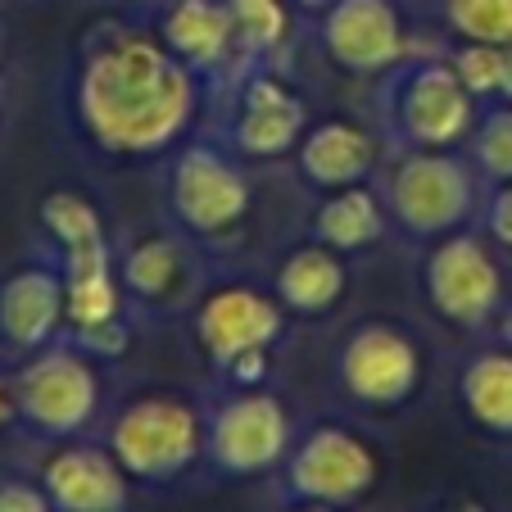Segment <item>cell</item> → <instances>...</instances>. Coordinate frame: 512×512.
Masks as SVG:
<instances>
[{"label":"cell","instance_id":"1","mask_svg":"<svg viewBox=\"0 0 512 512\" xmlns=\"http://www.w3.org/2000/svg\"><path fill=\"white\" fill-rule=\"evenodd\" d=\"M200 73L182 64L164 37L109 32L87 50L73 87L78 123L109 155H159L191 127Z\"/></svg>","mask_w":512,"mask_h":512},{"label":"cell","instance_id":"2","mask_svg":"<svg viewBox=\"0 0 512 512\" xmlns=\"http://www.w3.org/2000/svg\"><path fill=\"white\" fill-rule=\"evenodd\" d=\"M109 454L132 481L168 485L204 458V413L182 395H141L109 422Z\"/></svg>","mask_w":512,"mask_h":512},{"label":"cell","instance_id":"3","mask_svg":"<svg viewBox=\"0 0 512 512\" xmlns=\"http://www.w3.org/2000/svg\"><path fill=\"white\" fill-rule=\"evenodd\" d=\"M14 404L19 417L46 440H68L91 426L100 408V372L96 354L73 345L68 336L50 340L46 349L28 354L14 377Z\"/></svg>","mask_w":512,"mask_h":512},{"label":"cell","instance_id":"4","mask_svg":"<svg viewBox=\"0 0 512 512\" xmlns=\"http://www.w3.org/2000/svg\"><path fill=\"white\" fill-rule=\"evenodd\" d=\"M290 454V417L281 399L254 386L218 399L204 413V458L223 476H263Z\"/></svg>","mask_w":512,"mask_h":512},{"label":"cell","instance_id":"5","mask_svg":"<svg viewBox=\"0 0 512 512\" xmlns=\"http://www.w3.org/2000/svg\"><path fill=\"white\" fill-rule=\"evenodd\" d=\"M168 204L182 232L223 236L250 213V182L218 145L195 141L182 145L168 173Z\"/></svg>","mask_w":512,"mask_h":512},{"label":"cell","instance_id":"6","mask_svg":"<svg viewBox=\"0 0 512 512\" xmlns=\"http://www.w3.org/2000/svg\"><path fill=\"white\" fill-rule=\"evenodd\" d=\"M372 485H377V454L354 431H340V426L309 431L286 458V490L300 503L349 508Z\"/></svg>","mask_w":512,"mask_h":512},{"label":"cell","instance_id":"7","mask_svg":"<svg viewBox=\"0 0 512 512\" xmlns=\"http://www.w3.org/2000/svg\"><path fill=\"white\" fill-rule=\"evenodd\" d=\"M390 209L413 236L449 232L472 209V173L445 150H413L390 177Z\"/></svg>","mask_w":512,"mask_h":512},{"label":"cell","instance_id":"8","mask_svg":"<svg viewBox=\"0 0 512 512\" xmlns=\"http://www.w3.org/2000/svg\"><path fill=\"white\" fill-rule=\"evenodd\" d=\"M336 372L349 399H358V404H368V408H395L417 390L422 358H417V345L399 327H390V322H363L340 345Z\"/></svg>","mask_w":512,"mask_h":512},{"label":"cell","instance_id":"9","mask_svg":"<svg viewBox=\"0 0 512 512\" xmlns=\"http://www.w3.org/2000/svg\"><path fill=\"white\" fill-rule=\"evenodd\" d=\"M281 327H286L281 300L254 286H218L195 309V340L223 372L250 349H272L281 340Z\"/></svg>","mask_w":512,"mask_h":512},{"label":"cell","instance_id":"10","mask_svg":"<svg viewBox=\"0 0 512 512\" xmlns=\"http://www.w3.org/2000/svg\"><path fill=\"white\" fill-rule=\"evenodd\" d=\"M426 295H431L440 318L476 327V322H485L499 309L503 277L481 241L454 236V241H445L431 254V263H426Z\"/></svg>","mask_w":512,"mask_h":512},{"label":"cell","instance_id":"11","mask_svg":"<svg viewBox=\"0 0 512 512\" xmlns=\"http://www.w3.org/2000/svg\"><path fill=\"white\" fill-rule=\"evenodd\" d=\"M472 91L463 87L454 68L422 64L399 87L395 123L417 150H445L472 127Z\"/></svg>","mask_w":512,"mask_h":512},{"label":"cell","instance_id":"12","mask_svg":"<svg viewBox=\"0 0 512 512\" xmlns=\"http://www.w3.org/2000/svg\"><path fill=\"white\" fill-rule=\"evenodd\" d=\"M41 490L55 512H127L132 476L109 445H59L41 467Z\"/></svg>","mask_w":512,"mask_h":512},{"label":"cell","instance_id":"13","mask_svg":"<svg viewBox=\"0 0 512 512\" xmlns=\"http://www.w3.org/2000/svg\"><path fill=\"white\" fill-rule=\"evenodd\" d=\"M322 46L345 73H381L404 55V28L390 0H331Z\"/></svg>","mask_w":512,"mask_h":512},{"label":"cell","instance_id":"14","mask_svg":"<svg viewBox=\"0 0 512 512\" xmlns=\"http://www.w3.org/2000/svg\"><path fill=\"white\" fill-rule=\"evenodd\" d=\"M64 336V272L55 263H23L0 281V340L37 354Z\"/></svg>","mask_w":512,"mask_h":512},{"label":"cell","instance_id":"15","mask_svg":"<svg viewBox=\"0 0 512 512\" xmlns=\"http://www.w3.org/2000/svg\"><path fill=\"white\" fill-rule=\"evenodd\" d=\"M304 123H309L304 100L286 82L268 78V73H254L241 87L232 145H236V155H245V159H277L304 141Z\"/></svg>","mask_w":512,"mask_h":512},{"label":"cell","instance_id":"16","mask_svg":"<svg viewBox=\"0 0 512 512\" xmlns=\"http://www.w3.org/2000/svg\"><path fill=\"white\" fill-rule=\"evenodd\" d=\"M377 168V141L358 123L331 118L304 132L300 141V173L322 191H340V186H358Z\"/></svg>","mask_w":512,"mask_h":512},{"label":"cell","instance_id":"17","mask_svg":"<svg viewBox=\"0 0 512 512\" xmlns=\"http://www.w3.org/2000/svg\"><path fill=\"white\" fill-rule=\"evenodd\" d=\"M164 46L191 73H218L236 55V28L227 0H177L164 19Z\"/></svg>","mask_w":512,"mask_h":512},{"label":"cell","instance_id":"18","mask_svg":"<svg viewBox=\"0 0 512 512\" xmlns=\"http://www.w3.org/2000/svg\"><path fill=\"white\" fill-rule=\"evenodd\" d=\"M186 245L168 232L141 236L132 250L118 259V281L141 309H168L186 286Z\"/></svg>","mask_w":512,"mask_h":512},{"label":"cell","instance_id":"19","mask_svg":"<svg viewBox=\"0 0 512 512\" xmlns=\"http://www.w3.org/2000/svg\"><path fill=\"white\" fill-rule=\"evenodd\" d=\"M345 295V263L327 245H304V250L286 254V263L277 268V300L290 313H327Z\"/></svg>","mask_w":512,"mask_h":512},{"label":"cell","instance_id":"20","mask_svg":"<svg viewBox=\"0 0 512 512\" xmlns=\"http://www.w3.org/2000/svg\"><path fill=\"white\" fill-rule=\"evenodd\" d=\"M386 232V218H381V204L372 191L363 186H340L322 200V209L313 213V236H318L327 250L349 254V250H368L372 241H381Z\"/></svg>","mask_w":512,"mask_h":512},{"label":"cell","instance_id":"21","mask_svg":"<svg viewBox=\"0 0 512 512\" xmlns=\"http://www.w3.org/2000/svg\"><path fill=\"white\" fill-rule=\"evenodd\" d=\"M463 404L485 431L512 435V358L481 354L463 377Z\"/></svg>","mask_w":512,"mask_h":512},{"label":"cell","instance_id":"22","mask_svg":"<svg viewBox=\"0 0 512 512\" xmlns=\"http://www.w3.org/2000/svg\"><path fill=\"white\" fill-rule=\"evenodd\" d=\"M236 28V55L241 59H263L286 41V5L281 0H227Z\"/></svg>","mask_w":512,"mask_h":512},{"label":"cell","instance_id":"23","mask_svg":"<svg viewBox=\"0 0 512 512\" xmlns=\"http://www.w3.org/2000/svg\"><path fill=\"white\" fill-rule=\"evenodd\" d=\"M41 223L55 236L59 250H78V245H91L105 236V223H100L96 204L78 191H55L41 200Z\"/></svg>","mask_w":512,"mask_h":512},{"label":"cell","instance_id":"24","mask_svg":"<svg viewBox=\"0 0 512 512\" xmlns=\"http://www.w3.org/2000/svg\"><path fill=\"white\" fill-rule=\"evenodd\" d=\"M449 28L481 46H512V0H449Z\"/></svg>","mask_w":512,"mask_h":512},{"label":"cell","instance_id":"25","mask_svg":"<svg viewBox=\"0 0 512 512\" xmlns=\"http://www.w3.org/2000/svg\"><path fill=\"white\" fill-rule=\"evenodd\" d=\"M503 55H508V46H481V41H472V46L458 50L454 73L463 78V87L472 96H490L503 82Z\"/></svg>","mask_w":512,"mask_h":512},{"label":"cell","instance_id":"26","mask_svg":"<svg viewBox=\"0 0 512 512\" xmlns=\"http://www.w3.org/2000/svg\"><path fill=\"white\" fill-rule=\"evenodd\" d=\"M476 159L490 177H503L512 182V109H499L481 123V136H476Z\"/></svg>","mask_w":512,"mask_h":512},{"label":"cell","instance_id":"27","mask_svg":"<svg viewBox=\"0 0 512 512\" xmlns=\"http://www.w3.org/2000/svg\"><path fill=\"white\" fill-rule=\"evenodd\" d=\"M0 512H55L46 490L32 481H0Z\"/></svg>","mask_w":512,"mask_h":512},{"label":"cell","instance_id":"28","mask_svg":"<svg viewBox=\"0 0 512 512\" xmlns=\"http://www.w3.org/2000/svg\"><path fill=\"white\" fill-rule=\"evenodd\" d=\"M490 236L503 245H512V186H503L490 200Z\"/></svg>","mask_w":512,"mask_h":512},{"label":"cell","instance_id":"29","mask_svg":"<svg viewBox=\"0 0 512 512\" xmlns=\"http://www.w3.org/2000/svg\"><path fill=\"white\" fill-rule=\"evenodd\" d=\"M10 417H19V404H14V381L0 377V426L10 422Z\"/></svg>","mask_w":512,"mask_h":512},{"label":"cell","instance_id":"30","mask_svg":"<svg viewBox=\"0 0 512 512\" xmlns=\"http://www.w3.org/2000/svg\"><path fill=\"white\" fill-rule=\"evenodd\" d=\"M499 96H508V100H512V46H508V55H503V82H499Z\"/></svg>","mask_w":512,"mask_h":512},{"label":"cell","instance_id":"31","mask_svg":"<svg viewBox=\"0 0 512 512\" xmlns=\"http://www.w3.org/2000/svg\"><path fill=\"white\" fill-rule=\"evenodd\" d=\"M295 512H340V508H327V503H300Z\"/></svg>","mask_w":512,"mask_h":512},{"label":"cell","instance_id":"32","mask_svg":"<svg viewBox=\"0 0 512 512\" xmlns=\"http://www.w3.org/2000/svg\"><path fill=\"white\" fill-rule=\"evenodd\" d=\"M295 5H304V10H327L331 0H295Z\"/></svg>","mask_w":512,"mask_h":512}]
</instances>
